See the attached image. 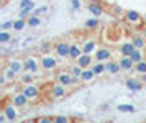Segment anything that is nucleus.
Masks as SVG:
<instances>
[{
	"label": "nucleus",
	"instance_id": "obj_38",
	"mask_svg": "<svg viewBox=\"0 0 146 123\" xmlns=\"http://www.w3.org/2000/svg\"><path fill=\"white\" fill-rule=\"evenodd\" d=\"M113 13L120 15V13H121V8H120V7H113Z\"/></svg>",
	"mask_w": 146,
	"mask_h": 123
},
{
	"label": "nucleus",
	"instance_id": "obj_19",
	"mask_svg": "<svg viewBox=\"0 0 146 123\" xmlns=\"http://www.w3.org/2000/svg\"><path fill=\"white\" fill-rule=\"evenodd\" d=\"M105 67H107V72L108 74H118V71H121L120 62H115V61H107Z\"/></svg>",
	"mask_w": 146,
	"mask_h": 123
},
{
	"label": "nucleus",
	"instance_id": "obj_5",
	"mask_svg": "<svg viewBox=\"0 0 146 123\" xmlns=\"http://www.w3.org/2000/svg\"><path fill=\"white\" fill-rule=\"evenodd\" d=\"M112 58V49L110 48H99L97 53H95V59L100 61V62H107V61H110Z\"/></svg>",
	"mask_w": 146,
	"mask_h": 123
},
{
	"label": "nucleus",
	"instance_id": "obj_28",
	"mask_svg": "<svg viewBox=\"0 0 146 123\" xmlns=\"http://www.w3.org/2000/svg\"><path fill=\"white\" fill-rule=\"evenodd\" d=\"M92 69L95 71V74L99 76V74H102V72H105V71H107L105 62H100V61H97V64H92Z\"/></svg>",
	"mask_w": 146,
	"mask_h": 123
},
{
	"label": "nucleus",
	"instance_id": "obj_7",
	"mask_svg": "<svg viewBox=\"0 0 146 123\" xmlns=\"http://www.w3.org/2000/svg\"><path fill=\"white\" fill-rule=\"evenodd\" d=\"M28 102H30V100H28V97L23 94V92H17V94H13V95H12V104L17 105L18 108L25 107Z\"/></svg>",
	"mask_w": 146,
	"mask_h": 123
},
{
	"label": "nucleus",
	"instance_id": "obj_9",
	"mask_svg": "<svg viewBox=\"0 0 146 123\" xmlns=\"http://www.w3.org/2000/svg\"><path fill=\"white\" fill-rule=\"evenodd\" d=\"M40 67H41V64L35 58H27L25 59V71L27 72H33V74H36V72L40 71Z\"/></svg>",
	"mask_w": 146,
	"mask_h": 123
},
{
	"label": "nucleus",
	"instance_id": "obj_2",
	"mask_svg": "<svg viewBox=\"0 0 146 123\" xmlns=\"http://www.w3.org/2000/svg\"><path fill=\"white\" fill-rule=\"evenodd\" d=\"M69 53H71V43L67 41H58L54 45V54L61 59H66L69 58Z\"/></svg>",
	"mask_w": 146,
	"mask_h": 123
},
{
	"label": "nucleus",
	"instance_id": "obj_23",
	"mask_svg": "<svg viewBox=\"0 0 146 123\" xmlns=\"http://www.w3.org/2000/svg\"><path fill=\"white\" fill-rule=\"evenodd\" d=\"M135 71L138 72L139 76H146V61H145V59L135 64Z\"/></svg>",
	"mask_w": 146,
	"mask_h": 123
},
{
	"label": "nucleus",
	"instance_id": "obj_3",
	"mask_svg": "<svg viewBox=\"0 0 146 123\" xmlns=\"http://www.w3.org/2000/svg\"><path fill=\"white\" fill-rule=\"evenodd\" d=\"M21 92L28 97L30 102H35V100L40 98V89H38L36 85H33V84H25L23 85V89H21Z\"/></svg>",
	"mask_w": 146,
	"mask_h": 123
},
{
	"label": "nucleus",
	"instance_id": "obj_36",
	"mask_svg": "<svg viewBox=\"0 0 146 123\" xmlns=\"http://www.w3.org/2000/svg\"><path fill=\"white\" fill-rule=\"evenodd\" d=\"M31 2H33V0H20V10L21 8H25V7H28Z\"/></svg>",
	"mask_w": 146,
	"mask_h": 123
},
{
	"label": "nucleus",
	"instance_id": "obj_33",
	"mask_svg": "<svg viewBox=\"0 0 146 123\" xmlns=\"http://www.w3.org/2000/svg\"><path fill=\"white\" fill-rule=\"evenodd\" d=\"M23 82H25V84H31V82H33V76H31V74H23Z\"/></svg>",
	"mask_w": 146,
	"mask_h": 123
},
{
	"label": "nucleus",
	"instance_id": "obj_4",
	"mask_svg": "<svg viewBox=\"0 0 146 123\" xmlns=\"http://www.w3.org/2000/svg\"><path fill=\"white\" fill-rule=\"evenodd\" d=\"M123 15H125V21L131 26H138L139 23L143 21V17H141L136 10H126Z\"/></svg>",
	"mask_w": 146,
	"mask_h": 123
},
{
	"label": "nucleus",
	"instance_id": "obj_8",
	"mask_svg": "<svg viewBox=\"0 0 146 123\" xmlns=\"http://www.w3.org/2000/svg\"><path fill=\"white\" fill-rule=\"evenodd\" d=\"M99 49V43L95 39H86L82 43V51L84 53H89V54H95Z\"/></svg>",
	"mask_w": 146,
	"mask_h": 123
},
{
	"label": "nucleus",
	"instance_id": "obj_17",
	"mask_svg": "<svg viewBox=\"0 0 146 123\" xmlns=\"http://www.w3.org/2000/svg\"><path fill=\"white\" fill-rule=\"evenodd\" d=\"M8 67L13 69L17 74H20L21 71H25V61H21V59H12L8 62Z\"/></svg>",
	"mask_w": 146,
	"mask_h": 123
},
{
	"label": "nucleus",
	"instance_id": "obj_13",
	"mask_svg": "<svg viewBox=\"0 0 146 123\" xmlns=\"http://www.w3.org/2000/svg\"><path fill=\"white\" fill-rule=\"evenodd\" d=\"M126 89L128 90H131V92H138L143 89V84H141V80H138V79H126Z\"/></svg>",
	"mask_w": 146,
	"mask_h": 123
},
{
	"label": "nucleus",
	"instance_id": "obj_15",
	"mask_svg": "<svg viewBox=\"0 0 146 123\" xmlns=\"http://www.w3.org/2000/svg\"><path fill=\"white\" fill-rule=\"evenodd\" d=\"M118 49H120V54H121V56H130L136 48H135V45H133L131 41H125V43L120 45Z\"/></svg>",
	"mask_w": 146,
	"mask_h": 123
},
{
	"label": "nucleus",
	"instance_id": "obj_21",
	"mask_svg": "<svg viewBox=\"0 0 146 123\" xmlns=\"http://www.w3.org/2000/svg\"><path fill=\"white\" fill-rule=\"evenodd\" d=\"M117 110L121 112V113H133L136 108H135V105H131V104H120L118 107H117Z\"/></svg>",
	"mask_w": 146,
	"mask_h": 123
},
{
	"label": "nucleus",
	"instance_id": "obj_20",
	"mask_svg": "<svg viewBox=\"0 0 146 123\" xmlns=\"http://www.w3.org/2000/svg\"><path fill=\"white\" fill-rule=\"evenodd\" d=\"M89 12L92 13L94 17H100L102 13H104V8L99 5V3H95V2H92V3H89Z\"/></svg>",
	"mask_w": 146,
	"mask_h": 123
},
{
	"label": "nucleus",
	"instance_id": "obj_29",
	"mask_svg": "<svg viewBox=\"0 0 146 123\" xmlns=\"http://www.w3.org/2000/svg\"><path fill=\"white\" fill-rule=\"evenodd\" d=\"M86 28H89V30H95V28H99V20L95 18H89L86 21Z\"/></svg>",
	"mask_w": 146,
	"mask_h": 123
},
{
	"label": "nucleus",
	"instance_id": "obj_18",
	"mask_svg": "<svg viewBox=\"0 0 146 123\" xmlns=\"http://www.w3.org/2000/svg\"><path fill=\"white\" fill-rule=\"evenodd\" d=\"M58 82L62 85H72V74L71 72H61L59 76H58Z\"/></svg>",
	"mask_w": 146,
	"mask_h": 123
},
{
	"label": "nucleus",
	"instance_id": "obj_26",
	"mask_svg": "<svg viewBox=\"0 0 146 123\" xmlns=\"http://www.w3.org/2000/svg\"><path fill=\"white\" fill-rule=\"evenodd\" d=\"M10 39H12V35H10L8 30H2V31H0V43H2V45H7Z\"/></svg>",
	"mask_w": 146,
	"mask_h": 123
},
{
	"label": "nucleus",
	"instance_id": "obj_35",
	"mask_svg": "<svg viewBox=\"0 0 146 123\" xmlns=\"http://www.w3.org/2000/svg\"><path fill=\"white\" fill-rule=\"evenodd\" d=\"M38 122H40V123H51V122H54V118H49V117H41V118H38Z\"/></svg>",
	"mask_w": 146,
	"mask_h": 123
},
{
	"label": "nucleus",
	"instance_id": "obj_34",
	"mask_svg": "<svg viewBox=\"0 0 146 123\" xmlns=\"http://www.w3.org/2000/svg\"><path fill=\"white\" fill-rule=\"evenodd\" d=\"M10 28H13V21H3L2 23V30H10Z\"/></svg>",
	"mask_w": 146,
	"mask_h": 123
},
{
	"label": "nucleus",
	"instance_id": "obj_10",
	"mask_svg": "<svg viewBox=\"0 0 146 123\" xmlns=\"http://www.w3.org/2000/svg\"><path fill=\"white\" fill-rule=\"evenodd\" d=\"M95 58V56H92V54H89V53H82L80 54V58L77 59V64L80 66V67H90L92 66V59Z\"/></svg>",
	"mask_w": 146,
	"mask_h": 123
},
{
	"label": "nucleus",
	"instance_id": "obj_12",
	"mask_svg": "<svg viewBox=\"0 0 146 123\" xmlns=\"http://www.w3.org/2000/svg\"><path fill=\"white\" fill-rule=\"evenodd\" d=\"M82 45L79 43H71V53H69V59H74V61H77L80 58V54H82Z\"/></svg>",
	"mask_w": 146,
	"mask_h": 123
},
{
	"label": "nucleus",
	"instance_id": "obj_25",
	"mask_svg": "<svg viewBox=\"0 0 146 123\" xmlns=\"http://www.w3.org/2000/svg\"><path fill=\"white\" fill-rule=\"evenodd\" d=\"M27 21H28V26H31V28H36V26L41 25V18L38 17V15H31Z\"/></svg>",
	"mask_w": 146,
	"mask_h": 123
},
{
	"label": "nucleus",
	"instance_id": "obj_1",
	"mask_svg": "<svg viewBox=\"0 0 146 123\" xmlns=\"http://www.w3.org/2000/svg\"><path fill=\"white\" fill-rule=\"evenodd\" d=\"M40 64L41 69L46 72H51L58 67V56H53V54H43L40 58Z\"/></svg>",
	"mask_w": 146,
	"mask_h": 123
},
{
	"label": "nucleus",
	"instance_id": "obj_31",
	"mask_svg": "<svg viewBox=\"0 0 146 123\" xmlns=\"http://www.w3.org/2000/svg\"><path fill=\"white\" fill-rule=\"evenodd\" d=\"M71 7H72V12L80 10V0H71Z\"/></svg>",
	"mask_w": 146,
	"mask_h": 123
},
{
	"label": "nucleus",
	"instance_id": "obj_32",
	"mask_svg": "<svg viewBox=\"0 0 146 123\" xmlns=\"http://www.w3.org/2000/svg\"><path fill=\"white\" fill-rule=\"evenodd\" d=\"M67 122H69V117H62V115L54 117V123H67Z\"/></svg>",
	"mask_w": 146,
	"mask_h": 123
},
{
	"label": "nucleus",
	"instance_id": "obj_37",
	"mask_svg": "<svg viewBox=\"0 0 146 123\" xmlns=\"http://www.w3.org/2000/svg\"><path fill=\"white\" fill-rule=\"evenodd\" d=\"M49 48H51V45H49V43H44V45L41 46V51L44 53V51H48V49H49Z\"/></svg>",
	"mask_w": 146,
	"mask_h": 123
},
{
	"label": "nucleus",
	"instance_id": "obj_30",
	"mask_svg": "<svg viewBox=\"0 0 146 123\" xmlns=\"http://www.w3.org/2000/svg\"><path fill=\"white\" fill-rule=\"evenodd\" d=\"M82 71H84V67H80L79 64H76V66H72L71 69H69V72L72 74V76H77V77H80V74H82Z\"/></svg>",
	"mask_w": 146,
	"mask_h": 123
},
{
	"label": "nucleus",
	"instance_id": "obj_11",
	"mask_svg": "<svg viewBox=\"0 0 146 123\" xmlns=\"http://www.w3.org/2000/svg\"><path fill=\"white\" fill-rule=\"evenodd\" d=\"M118 62L121 66V71H135V62L130 56H121Z\"/></svg>",
	"mask_w": 146,
	"mask_h": 123
},
{
	"label": "nucleus",
	"instance_id": "obj_27",
	"mask_svg": "<svg viewBox=\"0 0 146 123\" xmlns=\"http://www.w3.org/2000/svg\"><path fill=\"white\" fill-rule=\"evenodd\" d=\"M131 43L135 45V48H138V49H143V48L146 46L145 39L141 38V36H135V38H131Z\"/></svg>",
	"mask_w": 146,
	"mask_h": 123
},
{
	"label": "nucleus",
	"instance_id": "obj_14",
	"mask_svg": "<svg viewBox=\"0 0 146 123\" xmlns=\"http://www.w3.org/2000/svg\"><path fill=\"white\" fill-rule=\"evenodd\" d=\"M95 76H97V74H95V71L92 69V66H90V67H86V69L82 71V74H80V82H92Z\"/></svg>",
	"mask_w": 146,
	"mask_h": 123
},
{
	"label": "nucleus",
	"instance_id": "obj_22",
	"mask_svg": "<svg viewBox=\"0 0 146 123\" xmlns=\"http://www.w3.org/2000/svg\"><path fill=\"white\" fill-rule=\"evenodd\" d=\"M28 25V21L25 18H18V20H13V28L12 30H15V31H21L25 26Z\"/></svg>",
	"mask_w": 146,
	"mask_h": 123
},
{
	"label": "nucleus",
	"instance_id": "obj_6",
	"mask_svg": "<svg viewBox=\"0 0 146 123\" xmlns=\"http://www.w3.org/2000/svg\"><path fill=\"white\" fill-rule=\"evenodd\" d=\"M18 107L17 105H3V108H2V112L7 115V118H8V122H13V120H17L18 118V110H17Z\"/></svg>",
	"mask_w": 146,
	"mask_h": 123
},
{
	"label": "nucleus",
	"instance_id": "obj_24",
	"mask_svg": "<svg viewBox=\"0 0 146 123\" xmlns=\"http://www.w3.org/2000/svg\"><path fill=\"white\" fill-rule=\"evenodd\" d=\"M130 58L133 59V62H135V64L145 59V58H143V51H141V49H138V48H136V49H135V51L131 53V54H130Z\"/></svg>",
	"mask_w": 146,
	"mask_h": 123
},
{
	"label": "nucleus",
	"instance_id": "obj_16",
	"mask_svg": "<svg viewBox=\"0 0 146 123\" xmlns=\"http://www.w3.org/2000/svg\"><path fill=\"white\" fill-rule=\"evenodd\" d=\"M51 95H53L54 98H62L66 95V85H62V84L58 82V84L51 89Z\"/></svg>",
	"mask_w": 146,
	"mask_h": 123
}]
</instances>
